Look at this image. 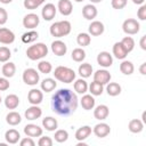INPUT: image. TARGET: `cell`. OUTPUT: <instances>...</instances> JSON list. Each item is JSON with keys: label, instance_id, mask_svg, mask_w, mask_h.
<instances>
[{"label": "cell", "instance_id": "22", "mask_svg": "<svg viewBox=\"0 0 146 146\" xmlns=\"http://www.w3.org/2000/svg\"><path fill=\"white\" fill-rule=\"evenodd\" d=\"M5 106L8 108V110H15L17 108V106L19 105V98L17 95L15 94H10L8 95L6 98H5Z\"/></svg>", "mask_w": 146, "mask_h": 146}, {"label": "cell", "instance_id": "4", "mask_svg": "<svg viewBox=\"0 0 146 146\" xmlns=\"http://www.w3.org/2000/svg\"><path fill=\"white\" fill-rule=\"evenodd\" d=\"M52 74L56 80L64 83H71L75 80V72L67 66H57Z\"/></svg>", "mask_w": 146, "mask_h": 146}, {"label": "cell", "instance_id": "20", "mask_svg": "<svg viewBox=\"0 0 146 146\" xmlns=\"http://www.w3.org/2000/svg\"><path fill=\"white\" fill-rule=\"evenodd\" d=\"M57 9L59 10V13L64 16H68L72 14L73 10V6L72 2L70 0H59L58 5H57Z\"/></svg>", "mask_w": 146, "mask_h": 146}, {"label": "cell", "instance_id": "16", "mask_svg": "<svg viewBox=\"0 0 146 146\" xmlns=\"http://www.w3.org/2000/svg\"><path fill=\"white\" fill-rule=\"evenodd\" d=\"M51 51L56 56H64L67 51V46L62 40H55L51 43Z\"/></svg>", "mask_w": 146, "mask_h": 146}, {"label": "cell", "instance_id": "27", "mask_svg": "<svg viewBox=\"0 0 146 146\" xmlns=\"http://www.w3.org/2000/svg\"><path fill=\"white\" fill-rule=\"evenodd\" d=\"M113 55L117 59H124L127 57L128 52H127V50L124 49V47L122 46L121 42H115L114 46H113Z\"/></svg>", "mask_w": 146, "mask_h": 146}, {"label": "cell", "instance_id": "40", "mask_svg": "<svg viewBox=\"0 0 146 146\" xmlns=\"http://www.w3.org/2000/svg\"><path fill=\"white\" fill-rule=\"evenodd\" d=\"M38 70L41 72V73H44V74H48L52 71V65L47 62V60H40L39 64H38Z\"/></svg>", "mask_w": 146, "mask_h": 146}, {"label": "cell", "instance_id": "11", "mask_svg": "<svg viewBox=\"0 0 146 146\" xmlns=\"http://www.w3.org/2000/svg\"><path fill=\"white\" fill-rule=\"evenodd\" d=\"M43 100V94L39 89H31L27 94V102L31 105H39Z\"/></svg>", "mask_w": 146, "mask_h": 146}, {"label": "cell", "instance_id": "35", "mask_svg": "<svg viewBox=\"0 0 146 146\" xmlns=\"http://www.w3.org/2000/svg\"><path fill=\"white\" fill-rule=\"evenodd\" d=\"M88 89H89V91H90V94L92 96H100L103 94V91H104V86L98 83V82H96V81H92L88 86Z\"/></svg>", "mask_w": 146, "mask_h": 146}, {"label": "cell", "instance_id": "3", "mask_svg": "<svg viewBox=\"0 0 146 146\" xmlns=\"http://www.w3.org/2000/svg\"><path fill=\"white\" fill-rule=\"evenodd\" d=\"M71 29H72L71 23L68 21L64 19V21H59V22L52 23L50 25L49 32L55 38H62V36L68 35L70 32H71Z\"/></svg>", "mask_w": 146, "mask_h": 146}, {"label": "cell", "instance_id": "37", "mask_svg": "<svg viewBox=\"0 0 146 146\" xmlns=\"http://www.w3.org/2000/svg\"><path fill=\"white\" fill-rule=\"evenodd\" d=\"M76 42L81 47H87L91 42V36L88 33H79L76 36Z\"/></svg>", "mask_w": 146, "mask_h": 146}, {"label": "cell", "instance_id": "50", "mask_svg": "<svg viewBox=\"0 0 146 146\" xmlns=\"http://www.w3.org/2000/svg\"><path fill=\"white\" fill-rule=\"evenodd\" d=\"M140 48L143 50H146V35H143L140 39Z\"/></svg>", "mask_w": 146, "mask_h": 146}, {"label": "cell", "instance_id": "53", "mask_svg": "<svg viewBox=\"0 0 146 146\" xmlns=\"http://www.w3.org/2000/svg\"><path fill=\"white\" fill-rule=\"evenodd\" d=\"M13 0H0V2L1 3H3V5H8V3H10Z\"/></svg>", "mask_w": 146, "mask_h": 146}, {"label": "cell", "instance_id": "55", "mask_svg": "<svg viewBox=\"0 0 146 146\" xmlns=\"http://www.w3.org/2000/svg\"><path fill=\"white\" fill-rule=\"evenodd\" d=\"M91 1V3H99V2H102L103 0H90Z\"/></svg>", "mask_w": 146, "mask_h": 146}, {"label": "cell", "instance_id": "29", "mask_svg": "<svg viewBox=\"0 0 146 146\" xmlns=\"http://www.w3.org/2000/svg\"><path fill=\"white\" fill-rule=\"evenodd\" d=\"M73 88L78 94L83 95V94H86L88 91V83L83 78H81V79H78V80L74 81Z\"/></svg>", "mask_w": 146, "mask_h": 146}, {"label": "cell", "instance_id": "1", "mask_svg": "<svg viewBox=\"0 0 146 146\" xmlns=\"http://www.w3.org/2000/svg\"><path fill=\"white\" fill-rule=\"evenodd\" d=\"M78 104L79 102L76 95L67 88L59 89L51 98L52 111L62 116H68L74 113L78 108Z\"/></svg>", "mask_w": 146, "mask_h": 146}, {"label": "cell", "instance_id": "51", "mask_svg": "<svg viewBox=\"0 0 146 146\" xmlns=\"http://www.w3.org/2000/svg\"><path fill=\"white\" fill-rule=\"evenodd\" d=\"M139 72H140L143 75L146 74V63H143V64L140 65V67H139Z\"/></svg>", "mask_w": 146, "mask_h": 146}, {"label": "cell", "instance_id": "56", "mask_svg": "<svg viewBox=\"0 0 146 146\" xmlns=\"http://www.w3.org/2000/svg\"><path fill=\"white\" fill-rule=\"evenodd\" d=\"M36 1H38V2H39V3H40V5H42V3H43V2H44V0H36Z\"/></svg>", "mask_w": 146, "mask_h": 146}, {"label": "cell", "instance_id": "28", "mask_svg": "<svg viewBox=\"0 0 146 146\" xmlns=\"http://www.w3.org/2000/svg\"><path fill=\"white\" fill-rule=\"evenodd\" d=\"M1 73L5 78H13L16 73V66L11 62H6L1 68Z\"/></svg>", "mask_w": 146, "mask_h": 146}, {"label": "cell", "instance_id": "47", "mask_svg": "<svg viewBox=\"0 0 146 146\" xmlns=\"http://www.w3.org/2000/svg\"><path fill=\"white\" fill-rule=\"evenodd\" d=\"M137 16L140 21H145L146 19V6L145 5H141L140 8L138 9L137 11Z\"/></svg>", "mask_w": 146, "mask_h": 146}, {"label": "cell", "instance_id": "7", "mask_svg": "<svg viewBox=\"0 0 146 146\" xmlns=\"http://www.w3.org/2000/svg\"><path fill=\"white\" fill-rule=\"evenodd\" d=\"M40 23V18L36 14H33V13H30L27 15L24 16L23 18V26L26 27V29H30V30H33L35 29Z\"/></svg>", "mask_w": 146, "mask_h": 146}, {"label": "cell", "instance_id": "8", "mask_svg": "<svg viewBox=\"0 0 146 146\" xmlns=\"http://www.w3.org/2000/svg\"><path fill=\"white\" fill-rule=\"evenodd\" d=\"M92 132H94L95 136L98 137V138H105V137H107V136L110 135L111 128H110V125H108L107 123L100 122V123H97V124L94 127Z\"/></svg>", "mask_w": 146, "mask_h": 146}, {"label": "cell", "instance_id": "41", "mask_svg": "<svg viewBox=\"0 0 146 146\" xmlns=\"http://www.w3.org/2000/svg\"><path fill=\"white\" fill-rule=\"evenodd\" d=\"M54 138H55V140H56L57 143H64V141H66V140L68 139V132H67L66 130H64V129L57 130V131L55 132Z\"/></svg>", "mask_w": 146, "mask_h": 146}, {"label": "cell", "instance_id": "17", "mask_svg": "<svg viewBox=\"0 0 146 146\" xmlns=\"http://www.w3.org/2000/svg\"><path fill=\"white\" fill-rule=\"evenodd\" d=\"M108 114H110V110H108V107H107L106 105H104V104L96 106L95 110H94V116H95V119H97V120H99V121H103V120L107 119Z\"/></svg>", "mask_w": 146, "mask_h": 146}, {"label": "cell", "instance_id": "15", "mask_svg": "<svg viewBox=\"0 0 146 146\" xmlns=\"http://www.w3.org/2000/svg\"><path fill=\"white\" fill-rule=\"evenodd\" d=\"M24 115H25V119H27L30 121H33V120L39 119L42 115V110L38 105H32L25 111Z\"/></svg>", "mask_w": 146, "mask_h": 146}, {"label": "cell", "instance_id": "49", "mask_svg": "<svg viewBox=\"0 0 146 146\" xmlns=\"http://www.w3.org/2000/svg\"><path fill=\"white\" fill-rule=\"evenodd\" d=\"M7 19H8V13H7V10L5 8H1L0 7V25L6 24Z\"/></svg>", "mask_w": 146, "mask_h": 146}, {"label": "cell", "instance_id": "24", "mask_svg": "<svg viewBox=\"0 0 146 146\" xmlns=\"http://www.w3.org/2000/svg\"><path fill=\"white\" fill-rule=\"evenodd\" d=\"M5 139H6V141L8 144H13L14 145V144L18 143V140L21 139V135L16 129H9L5 133Z\"/></svg>", "mask_w": 146, "mask_h": 146}, {"label": "cell", "instance_id": "13", "mask_svg": "<svg viewBox=\"0 0 146 146\" xmlns=\"http://www.w3.org/2000/svg\"><path fill=\"white\" fill-rule=\"evenodd\" d=\"M97 63L102 67H110L113 64V57L108 51H100L97 56Z\"/></svg>", "mask_w": 146, "mask_h": 146}, {"label": "cell", "instance_id": "38", "mask_svg": "<svg viewBox=\"0 0 146 146\" xmlns=\"http://www.w3.org/2000/svg\"><path fill=\"white\" fill-rule=\"evenodd\" d=\"M71 56H72V59H73L74 62L81 63V62L84 60V58H86V51H84L82 48H75V49H73Z\"/></svg>", "mask_w": 146, "mask_h": 146}, {"label": "cell", "instance_id": "33", "mask_svg": "<svg viewBox=\"0 0 146 146\" xmlns=\"http://www.w3.org/2000/svg\"><path fill=\"white\" fill-rule=\"evenodd\" d=\"M106 92L108 94V96L115 97L121 94V86L116 82H108L106 84Z\"/></svg>", "mask_w": 146, "mask_h": 146}, {"label": "cell", "instance_id": "6", "mask_svg": "<svg viewBox=\"0 0 146 146\" xmlns=\"http://www.w3.org/2000/svg\"><path fill=\"white\" fill-rule=\"evenodd\" d=\"M22 78H23L24 83L27 86H35L40 80V75L34 68H26L23 72Z\"/></svg>", "mask_w": 146, "mask_h": 146}, {"label": "cell", "instance_id": "25", "mask_svg": "<svg viewBox=\"0 0 146 146\" xmlns=\"http://www.w3.org/2000/svg\"><path fill=\"white\" fill-rule=\"evenodd\" d=\"M42 125L47 131H55L58 127V122L52 116H46L44 119H42Z\"/></svg>", "mask_w": 146, "mask_h": 146}, {"label": "cell", "instance_id": "43", "mask_svg": "<svg viewBox=\"0 0 146 146\" xmlns=\"http://www.w3.org/2000/svg\"><path fill=\"white\" fill-rule=\"evenodd\" d=\"M127 2H128V0H112L111 5L114 9L120 10V9H123L127 6Z\"/></svg>", "mask_w": 146, "mask_h": 146}, {"label": "cell", "instance_id": "39", "mask_svg": "<svg viewBox=\"0 0 146 146\" xmlns=\"http://www.w3.org/2000/svg\"><path fill=\"white\" fill-rule=\"evenodd\" d=\"M120 42L122 43V46L124 47V49L127 50L128 54L131 52L133 50V48H135V40L131 36H124Z\"/></svg>", "mask_w": 146, "mask_h": 146}, {"label": "cell", "instance_id": "19", "mask_svg": "<svg viewBox=\"0 0 146 146\" xmlns=\"http://www.w3.org/2000/svg\"><path fill=\"white\" fill-rule=\"evenodd\" d=\"M91 132H92L91 127H89V125H82V127H80L75 131V139L78 141H83V140H86L91 135Z\"/></svg>", "mask_w": 146, "mask_h": 146}, {"label": "cell", "instance_id": "14", "mask_svg": "<svg viewBox=\"0 0 146 146\" xmlns=\"http://www.w3.org/2000/svg\"><path fill=\"white\" fill-rule=\"evenodd\" d=\"M24 133L31 138L40 137V136H42V128H40L38 124L29 123L24 127Z\"/></svg>", "mask_w": 146, "mask_h": 146}, {"label": "cell", "instance_id": "10", "mask_svg": "<svg viewBox=\"0 0 146 146\" xmlns=\"http://www.w3.org/2000/svg\"><path fill=\"white\" fill-rule=\"evenodd\" d=\"M111 73L106 70H98L94 73V81L100 83V84H107L110 81H111Z\"/></svg>", "mask_w": 146, "mask_h": 146}, {"label": "cell", "instance_id": "12", "mask_svg": "<svg viewBox=\"0 0 146 146\" xmlns=\"http://www.w3.org/2000/svg\"><path fill=\"white\" fill-rule=\"evenodd\" d=\"M57 8L55 7L54 3H46L41 10V16L44 21H51L56 16Z\"/></svg>", "mask_w": 146, "mask_h": 146}, {"label": "cell", "instance_id": "36", "mask_svg": "<svg viewBox=\"0 0 146 146\" xmlns=\"http://www.w3.org/2000/svg\"><path fill=\"white\" fill-rule=\"evenodd\" d=\"M39 36V33L36 31H29V32H25L23 35H22V41L24 43H31V42H34Z\"/></svg>", "mask_w": 146, "mask_h": 146}, {"label": "cell", "instance_id": "9", "mask_svg": "<svg viewBox=\"0 0 146 146\" xmlns=\"http://www.w3.org/2000/svg\"><path fill=\"white\" fill-rule=\"evenodd\" d=\"M14 41H15L14 32L7 27H0V43L11 44Z\"/></svg>", "mask_w": 146, "mask_h": 146}, {"label": "cell", "instance_id": "46", "mask_svg": "<svg viewBox=\"0 0 146 146\" xmlns=\"http://www.w3.org/2000/svg\"><path fill=\"white\" fill-rule=\"evenodd\" d=\"M9 87H10V83H9L8 79L5 76L0 78V91H6L9 89Z\"/></svg>", "mask_w": 146, "mask_h": 146}, {"label": "cell", "instance_id": "26", "mask_svg": "<svg viewBox=\"0 0 146 146\" xmlns=\"http://www.w3.org/2000/svg\"><path fill=\"white\" fill-rule=\"evenodd\" d=\"M128 128H129V131L130 132H132V133H139L144 129V122L141 120H139V119H132L129 122Z\"/></svg>", "mask_w": 146, "mask_h": 146}, {"label": "cell", "instance_id": "34", "mask_svg": "<svg viewBox=\"0 0 146 146\" xmlns=\"http://www.w3.org/2000/svg\"><path fill=\"white\" fill-rule=\"evenodd\" d=\"M120 71L124 75H131L135 71V66L130 60H122V63L120 64Z\"/></svg>", "mask_w": 146, "mask_h": 146}, {"label": "cell", "instance_id": "30", "mask_svg": "<svg viewBox=\"0 0 146 146\" xmlns=\"http://www.w3.org/2000/svg\"><path fill=\"white\" fill-rule=\"evenodd\" d=\"M40 87H41V90H42V91L50 92V91H52V90H54V89L57 87V83H56L55 79H51V78H46L44 80H42V82H41Z\"/></svg>", "mask_w": 146, "mask_h": 146}, {"label": "cell", "instance_id": "31", "mask_svg": "<svg viewBox=\"0 0 146 146\" xmlns=\"http://www.w3.org/2000/svg\"><path fill=\"white\" fill-rule=\"evenodd\" d=\"M6 121L9 125H17L22 122V116L19 113L13 111V112H9L7 115H6Z\"/></svg>", "mask_w": 146, "mask_h": 146}, {"label": "cell", "instance_id": "57", "mask_svg": "<svg viewBox=\"0 0 146 146\" xmlns=\"http://www.w3.org/2000/svg\"><path fill=\"white\" fill-rule=\"evenodd\" d=\"M74 1H76V2H82L83 0H74Z\"/></svg>", "mask_w": 146, "mask_h": 146}, {"label": "cell", "instance_id": "32", "mask_svg": "<svg viewBox=\"0 0 146 146\" xmlns=\"http://www.w3.org/2000/svg\"><path fill=\"white\" fill-rule=\"evenodd\" d=\"M78 73H79L80 76L83 78V79H87V78L91 76V74H92V66H91V64H89V63H83V64H81V65L79 66Z\"/></svg>", "mask_w": 146, "mask_h": 146}, {"label": "cell", "instance_id": "18", "mask_svg": "<svg viewBox=\"0 0 146 146\" xmlns=\"http://www.w3.org/2000/svg\"><path fill=\"white\" fill-rule=\"evenodd\" d=\"M88 30H89V34H91V35H94V36H98V35H100V34L104 33L105 27H104V24H103L102 22H99V21H94V22L90 23Z\"/></svg>", "mask_w": 146, "mask_h": 146}, {"label": "cell", "instance_id": "21", "mask_svg": "<svg viewBox=\"0 0 146 146\" xmlns=\"http://www.w3.org/2000/svg\"><path fill=\"white\" fill-rule=\"evenodd\" d=\"M97 14H98L97 8H96L94 5H91V3L86 5V6L82 8V15H83V17H84L86 19L91 21V19L96 18Z\"/></svg>", "mask_w": 146, "mask_h": 146}, {"label": "cell", "instance_id": "42", "mask_svg": "<svg viewBox=\"0 0 146 146\" xmlns=\"http://www.w3.org/2000/svg\"><path fill=\"white\" fill-rule=\"evenodd\" d=\"M11 51L7 47H0V63H6L10 59Z\"/></svg>", "mask_w": 146, "mask_h": 146}, {"label": "cell", "instance_id": "45", "mask_svg": "<svg viewBox=\"0 0 146 146\" xmlns=\"http://www.w3.org/2000/svg\"><path fill=\"white\" fill-rule=\"evenodd\" d=\"M38 145L39 146H51L52 145V139L50 137H41L40 136V139L38 140Z\"/></svg>", "mask_w": 146, "mask_h": 146}, {"label": "cell", "instance_id": "48", "mask_svg": "<svg viewBox=\"0 0 146 146\" xmlns=\"http://www.w3.org/2000/svg\"><path fill=\"white\" fill-rule=\"evenodd\" d=\"M19 145L21 146H34L35 145V143H34V140L31 138V137H25V138H23L21 141H19Z\"/></svg>", "mask_w": 146, "mask_h": 146}, {"label": "cell", "instance_id": "2", "mask_svg": "<svg viewBox=\"0 0 146 146\" xmlns=\"http://www.w3.org/2000/svg\"><path fill=\"white\" fill-rule=\"evenodd\" d=\"M47 55H48V47L42 42L34 43V44L30 46L26 50V56L31 60H39V59L46 57Z\"/></svg>", "mask_w": 146, "mask_h": 146}, {"label": "cell", "instance_id": "5", "mask_svg": "<svg viewBox=\"0 0 146 146\" xmlns=\"http://www.w3.org/2000/svg\"><path fill=\"white\" fill-rule=\"evenodd\" d=\"M122 30L128 35L137 34L139 32V30H140L139 22L137 19H135V18H127L122 24Z\"/></svg>", "mask_w": 146, "mask_h": 146}, {"label": "cell", "instance_id": "44", "mask_svg": "<svg viewBox=\"0 0 146 146\" xmlns=\"http://www.w3.org/2000/svg\"><path fill=\"white\" fill-rule=\"evenodd\" d=\"M39 6H40V3L36 0H24V7L26 9L33 10V9H36Z\"/></svg>", "mask_w": 146, "mask_h": 146}, {"label": "cell", "instance_id": "23", "mask_svg": "<svg viewBox=\"0 0 146 146\" xmlns=\"http://www.w3.org/2000/svg\"><path fill=\"white\" fill-rule=\"evenodd\" d=\"M81 106L83 110L86 111H90L95 107V104H96V100L94 98L92 95H83L82 98H81Z\"/></svg>", "mask_w": 146, "mask_h": 146}, {"label": "cell", "instance_id": "58", "mask_svg": "<svg viewBox=\"0 0 146 146\" xmlns=\"http://www.w3.org/2000/svg\"><path fill=\"white\" fill-rule=\"evenodd\" d=\"M1 102H2V98H1V96H0V104H1Z\"/></svg>", "mask_w": 146, "mask_h": 146}, {"label": "cell", "instance_id": "52", "mask_svg": "<svg viewBox=\"0 0 146 146\" xmlns=\"http://www.w3.org/2000/svg\"><path fill=\"white\" fill-rule=\"evenodd\" d=\"M144 1H145V0H132V2L136 3V5H143Z\"/></svg>", "mask_w": 146, "mask_h": 146}, {"label": "cell", "instance_id": "54", "mask_svg": "<svg viewBox=\"0 0 146 146\" xmlns=\"http://www.w3.org/2000/svg\"><path fill=\"white\" fill-rule=\"evenodd\" d=\"M145 115H146V113H145V112H144V113H143V115H141V119H143V120H141V121H143V122H144V123H145V122H146V119H145Z\"/></svg>", "mask_w": 146, "mask_h": 146}]
</instances>
